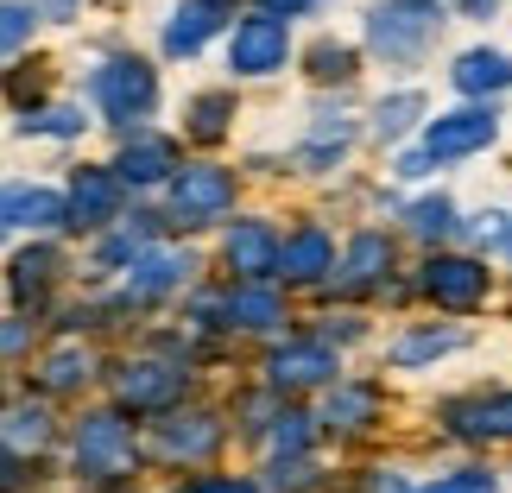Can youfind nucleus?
<instances>
[{"mask_svg": "<svg viewBox=\"0 0 512 493\" xmlns=\"http://www.w3.org/2000/svg\"><path fill=\"white\" fill-rule=\"evenodd\" d=\"M424 285H430V298L449 304V310H468V304L487 298V272H481L475 260H437Z\"/></svg>", "mask_w": 512, "mask_h": 493, "instance_id": "7", "label": "nucleus"}, {"mask_svg": "<svg viewBox=\"0 0 512 493\" xmlns=\"http://www.w3.org/2000/svg\"><path fill=\"white\" fill-rule=\"evenodd\" d=\"M506 83H512V64H506L500 51H468V57H456V89L462 95H494Z\"/></svg>", "mask_w": 512, "mask_h": 493, "instance_id": "11", "label": "nucleus"}, {"mask_svg": "<svg viewBox=\"0 0 512 493\" xmlns=\"http://www.w3.org/2000/svg\"><path fill=\"white\" fill-rule=\"evenodd\" d=\"M13 222L51 228V222H64V203H57L51 190H32V184H19V190H0V228H13Z\"/></svg>", "mask_w": 512, "mask_h": 493, "instance_id": "10", "label": "nucleus"}, {"mask_svg": "<svg viewBox=\"0 0 512 493\" xmlns=\"http://www.w3.org/2000/svg\"><path fill=\"white\" fill-rule=\"evenodd\" d=\"M95 102H102L108 121H140L159 102V76H152L140 57H121V64L95 70Z\"/></svg>", "mask_w": 512, "mask_h": 493, "instance_id": "1", "label": "nucleus"}, {"mask_svg": "<svg viewBox=\"0 0 512 493\" xmlns=\"http://www.w3.org/2000/svg\"><path fill=\"white\" fill-rule=\"evenodd\" d=\"M228 13H234V0H190V7H184V13H177L171 26H165V51H171V57L203 51V38H209L215 26H222Z\"/></svg>", "mask_w": 512, "mask_h": 493, "instance_id": "6", "label": "nucleus"}, {"mask_svg": "<svg viewBox=\"0 0 512 493\" xmlns=\"http://www.w3.org/2000/svg\"><path fill=\"white\" fill-rule=\"evenodd\" d=\"M392 260V247L380 241V234H361L348 253V285H367V279H380V266Z\"/></svg>", "mask_w": 512, "mask_h": 493, "instance_id": "16", "label": "nucleus"}, {"mask_svg": "<svg viewBox=\"0 0 512 493\" xmlns=\"http://www.w3.org/2000/svg\"><path fill=\"white\" fill-rule=\"evenodd\" d=\"M228 266L247 272V279H260V272L279 266V234H272L266 222H241L228 234Z\"/></svg>", "mask_w": 512, "mask_h": 493, "instance_id": "8", "label": "nucleus"}, {"mask_svg": "<svg viewBox=\"0 0 512 493\" xmlns=\"http://www.w3.org/2000/svg\"><path fill=\"white\" fill-rule=\"evenodd\" d=\"M494 133H500V114L494 108L443 114V121L424 133V159H462V152H481V146H494Z\"/></svg>", "mask_w": 512, "mask_h": 493, "instance_id": "3", "label": "nucleus"}, {"mask_svg": "<svg viewBox=\"0 0 512 493\" xmlns=\"http://www.w3.org/2000/svg\"><path fill=\"white\" fill-rule=\"evenodd\" d=\"M310 70H317L323 83H348V76H354V51H348V45H329V38H323V45L310 51Z\"/></svg>", "mask_w": 512, "mask_h": 493, "instance_id": "18", "label": "nucleus"}, {"mask_svg": "<svg viewBox=\"0 0 512 493\" xmlns=\"http://www.w3.org/2000/svg\"><path fill=\"white\" fill-rule=\"evenodd\" d=\"M475 234H481L487 247H500V241H506V215H481V228H475Z\"/></svg>", "mask_w": 512, "mask_h": 493, "instance_id": "24", "label": "nucleus"}, {"mask_svg": "<svg viewBox=\"0 0 512 493\" xmlns=\"http://www.w3.org/2000/svg\"><path fill=\"white\" fill-rule=\"evenodd\" d=\"M279 266L291 272V279H317V272L329 266V241H323L317 228H304L298 241H285V247H279Z\"/></svg>", "mask_w": 512, "mask_h": 493, "instance_id": "13", "label": "nucleus"}, {"mask_svg": "<svg viewBox=\"0 0 512 493\" xmlns=\"http://www.w3.org/2000/svg\"><path fill=\"white\" fill-rule=\"evenodd\" d=\"M171 159H177L171 140H133L127 159H121V177L127 184H159V177L171 171Z\"/></svg>", "mask_w": 512, "mask_h": 493, "instance_id": "12", "label": "nucleus"}, {"mask_svg": "<svg viewBox=\"0 0 512 493\" xmlns=\"http://www.w3.org/2000/svg\"><path fill=\"white\" fill-rule=\"evenodd\" d=\"M26 133H83V114H76V108H51V114H38V121H26Z\"/></svg>", "mask_w": 512, "mask_h": 493, "instance_id": "21", "label": "nucleus"}, {"mask_svg": "<svg viewBox=\"0 0 512 493\" xmlns=\"http://www.w3.org/2000/svg\"><path fill=\"white\" fill-rule=\"evenodd\" d=\"M298 7H310V0H272L266 13H298Z\"/></svg>", "mask_w": 512, "mask_h": 493, "instance_id": "26", "label": "nucleus"}, {"mask_svg": "<svg viewBox=\"0 0 512 493\" xmlns=\"http://www.w3.org/2000/svg\"><path fill=\"white\" fill-rule=\"evenodd\" d=\"M285 51H291L285 19H279V13H247L241 26H234L228 64L241 70V76H266V70H279V64H285Z\"/></svg>", "mask_w": 512, "mask_h": 493, "instance_id": "2", "label": "nucleus"}, {"mask_svg": "<svg viewBox=\"0 0 512 493\" xmlns=\"http://www.w3.org/2000/svg\"><path fill=\"white\" fill-rule=\"evenodd\" d=\"M456 418H462L468 437H512V392H506V399L475 405V411H456Z\"/></svg>", "mask_w": 512, "mask_h": 493, "instance_id": "14", "label": "nucleus"}, {"mask_svg": "<svg viewBox=\"0 0 512 493\" xmlns=\"http://www.w3.org/2000/svg\"><path fill=\"white\" fill-rule=\"evenodd\" d=\"M228 114H234V102H228V95H203V102L190 108V121H196V133H203V140H215Z\"/></svg>", "mask_w": 512, "mask_h": 493, "instance_id": "20", "label": "nucleus"}, {"mask_svg": "<svg viewBox=\"0 0 512 493\" xmlns=\"http://www.w3.org/2000/svg\"><path fill=\"white\" fill-rule=\"evenodd\" d=\"M430 493H494V481H487V475H456V481H443Z\"/></svg>", "mask_w": 512, "mask_h": 493, "instance_id": "23", "label": "nucleus"}, {"mask_svg": "<svg viewBox=\"0 0 512 493\" xmlns=\"http://www.w3.org/2000/svg\"><path fill=\"white\" fill-rule=\"evenodd\" d=\"M177 215L196 228V222H215L228 203H234V177L228 171H215V165H190V171H177Z\"/></svg>", "mask_w": 512, "mask_h": 493, "instance_id": "5", "label": "nucleus"}, {"mask_svg": "<svg viewBox=\"0 0 512 493\" xmlns=\"http://www.w3.org/2000/svg\"><path fill=\"white\" fill-rule=\"evenodd\" d=\"M26 32H32V7H19V0H0V57L26 45Z\"/></svg>", "mask_w": 512, "mask_h": 493, "instance_id": "19", "label": "nucleus"}, {"mask_svg": "<svg viewBox=\"0 0 512 493\" xmlns=\"http://www.w3.org/2000/svg\"><path fill=\"white\" fill-rule=\"evenodd\" d=\"M462 7H468V13L481 19V13H494V0H462Z\"/></svg>", "mask_w": 512, "mask_h": 493, "instance_id": "27", "label": "nucleus"}, {"mask_svg": "<svg viewBox=\"0 0 512 493\" xmlns=\"http://www.w3.org/2000/svg\"><path fill=\"white\" fill-rule=\"evenodd\" d=\"M437 26H443L437 7H392V13H373V45L386 57H399V64H411V57L430 45Z\"/></svg>", "mask_w": 512, "mask_h": 493, "instance_id": "4", "label": "nucleus"}, {"mask_svg": "<svg viewBox=\"0 0 512 493\" xmlns=\"http://www.w3.org/2000/svg\"><path fill=\"white\" fill-rule=\"evenodd\" d=\"M114 196H121V190H114L108 171H76V184H70V215H76L83 228H102L108 215H114Z\"/></svg>", "mask_w": 512, "mask_h": 493, "instance_id": "9", "label": "nucleus"}, {"mask_svg": "<svg viewBox=\"0 0 512 493\" xmlns=\"http://www.w3.org/2000/svg\"><path fill=\"white\" fill-rule=\"evenodd\" d=\"M411 222H418V234H443L449 228V203H443V196H437V203H418Z\"/></svg>", "mask_w": 512, "mask_h": 493, "instance_id": "22", "label": "nucleus"}, {"mask_svg": "<svg viewBox=\"0 0 512 493\" xmlns=\"http://www.w3.org/2000/svg\"><path fill=\"white\" fill-rule=\"evenodd\" d=\"M418 114H424V95L405 89V95H392V102H380V114H373V133H380V140H399V133L418 121Z\"/></svg>", "mask_w": 512, "mask_h": 493, "instance_id": "15", "label": "nucleus"}, {"mask_svg": "<svg viewBox=\"0 0 512 493\" xmlns=\"http://www.w3.org/2000/svg\"><path fill=\"white\" fill-rule=\"evenodd\" d=\"M323 373H329V354L323 348H298L291 361L279 354V380H291V386H310V380H323Z\"/></svg>", "mask_w": 512, "mask_h": 493, "instance_id": "17", "label": "nucleus"}, {"mask_svg": "<svg viewBox=\"0 0 512 493\" xmlns=\"http://www.w3.org/2000/svg\"><path fill=\"white\" fill-rule=\"evenodd\" d=\"M38 7H45V13H57V19H64V13H76V0H38Z\"/></svg>", "mask_w": 512, "mask_h": 493, "instance_id": "25", "label": "nucleus"}]
</instances>
